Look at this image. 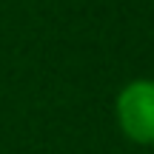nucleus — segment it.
I'll return each mask as SVG.
<instances>
[{
	"instance_id": "1",
	"label": "nucleus",
	"mask_w": 154,
	"mask_h": 154,
	"mask_svg": "<svg viewBox=\"0 0 154 154\" xmlns=\"http://www.w3.org/2000/svg\"><path fill=\"white\" fill-rule=\"evenodd\" d=\"M114 120L126 140L137 146H154V80H128L114 97Z\"/></svg>"
}]
</instances>
